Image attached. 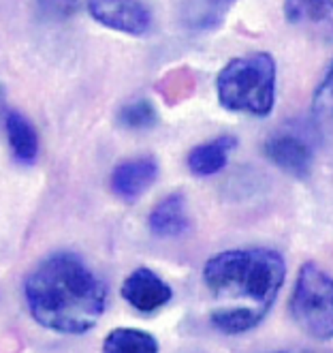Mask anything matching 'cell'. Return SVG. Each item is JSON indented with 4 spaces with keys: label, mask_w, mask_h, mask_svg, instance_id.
Listing matches in <instances>:
<instances>
[{
    "label": "cell",
    "mask_w": 333,
    "mask_h": 353,
    "mask_svg": "<svg viewBox=\"0 0 333 353\" xmlns=\"http://www.w3.org/2000/svg\"><path fill=\"white\" fill-rule=\"evenodd\" d=\"M286 263L274 248H233L207 259L203 283L212 300V325L228 336L255 330L284 285Z\"/></svg>",
    "instance_id": "6da1fadb"
},
{
    "label": "cell",
    "mask_w": 333,
    "mask_h": 353,
    "mask_svg": "<svg viewBox=\"0 0 333 353\" xmlns=\"http://www.w3.org/2000/svg\"><path fill=\"white\" fill-rule=\"evenodd\" d=\"M32 319L58 334L90 332L105 313L107 287L75 253H54L39 261L24 283Z\"/></svg>",
    "instance_id": "7a4b0ae2"
},
{
    "label": "cell",
    "mask_w": 333,
    "mask_h": 353,
    "mask_svg": "<svg viewBox=\"0 0 333 353\" xmlns=\"http://www.w3.org/2000/svg\"><path fill=\"white\" fill-rule=\"evenodd\" d=\"M276 58L269 52L237 56L216 77L218 103L228 112L265 118L276 105Z\"/></svg>",
    "instance_id": "3957f363"
},
{
    "label": "cell",
    "mask_w": 333,
    "mask_h": 353,
    "mask_svg": "<svg viewBox=\"0 0 333 353\" xmlns=\"http://www.w3.org/2000/svg\"><path fill=\"white\" fill-rule=\"evenodd\" d=\"M290 315L308 336L333 341V276L314 261L299 270L290 296Z\"/></svg>",
    "instance_id": "277c9868"
},
{
    "label": "cell",
    "mask_w": 333,
    "mask_h": 353,
    "mask_svg": "<svg viewBox=\"0 0 333 353\" xmlns=\"http://www.w3.org/2000/svg\"><path fill=\"white\" fill-rule=\"evenodd\" d=\"M88 13L94 22L109 30L145 37L152 30V13L139 0H88Z\"/></svg>",
    "instance_id": "5b68a950"
},
{
    "label": "cell",
    "mask_w": 333,
    "mask_h": 353,
    "mask_svg": "<svg viewBox=\"0 0 333 353\" xmlns=\"http://www.w3.org/2000/svg\"><path fill=\"white\" fill-rule=\"evenodd\" d=\"M122 298L139 313H156L173 298V289L150 268H137L122 283Z\"/></svg>",
    "instance_id": "8992f818"
},
{
    "label": "cell",
    "mask_w": 333,
    "mask_h": 353,
    "mask_svg": "<svg viewBox=\"0 0 333 353\" xmlns=\"http://www.w3.org/2000/svg\"><path fill=\"white\" fill-rule=\"evenodd\" d=\"M265 157L293 178H308L314 165V148L297 133H278L265 141Z\"/></svg>",
    "instance_id": "52a82bcc"
},
{
    "label": "cell",
    "mask_w": 333,
    "mask_h": 353,
    "mask_svg": "<svg viewBox=\"0 0 333 353\" xmlns=\"http://www.w3.org/2000/svg\"><path fill=\"white\" fill-rule=\"evenodd\" d=\"M158 178V163L152 157H135L118 163L111 178L109 186L116 197L122 201H137Z\"/></svg>",
    "instance_id": "ba28073f"
},
{
    "label": "cell",
    "mask_w": 333,
    "mask_h": 353,
    "mask_svg": "<svg viewBox=\"0 0 333 353\" xmlns=\"http://www.w3.org/2000/svg\"><path fill=\"white\" fill-rule=\"evenodd\" d=\"M284 17L305 32L333 37V0H284Z\"/></svg>",
    "instance_id": "9c48e42d"
},
{
    "label": "cell",
    "mask_w": 333,
    "mask_h": 353,
    "mask_svg": "<svg viewBox=\"0 0 333 353\" xmlns=\"http://www.w3.org/2000/svg\"><path fill=\"white\" fill-rule=\"evenodd\" d=\"M150 232L156 238L171 240L182 238L191 230V216H189V205H186L184 193H171L164 199H160L148 219Z\"/></svg>",
    "instance_id": "30bf717a"
},
{
    "label": "cell",
    "mask_w": 333,
    "mask_h": 353,
    "mask_svg": "<svg viewBox=\"0 0 333 353\" xmlns=\"http://www.w3.org/2000/svg\"><path fill=\"white\" fill-rule=\"evenodd\" d=\"M235 146H237V139L233 135H220L212 141L199 143L197 148L191 150L189 159H186L189 170L201 178L214 176L226 168L228 157H231Z\"/></svg>",
    "instance_id": "8fae6325"
},
{
    "label": "cell",
    "mask_w": 333,
    "mask_h": 353,
    "mask_svg": "<svg viewBox=\"0 0 333 353\" xmlns=\"http://www.w3.org/2000/svg\"><path fill=\"white\" fill-rule=\"evenodd\" d=\"M3 124L13 159L22 165H32L39 159V133L32 122L19 112H7Z\"/></svg>",
    "instance_id": "7c38bea8"
},
{
    "label": "cell",
    "mask_w": 333,
    "mask_h": 353,
    "mask_svg": "<svg viewBox=\"0 0 333 353\" xmlns=\"http://www.w3.org/2000/svg\"><path fill=\"white\" fill-rule=\"evenodd\" d=\"M103 353H158V341L137 327H116L105 336Z\"/></svg>",
    "instance_id": "4fadbf2b"
},
{
    "label": "cell",
    "mask_w": 333,
    "mask_h": 353,
    "mask_svg": "<svg viewBox=\"0 0 333 353\" xmlns=\"http://www.w3.org/2000/svg\"><path fill=\"white\" fill-rule=\"evenodd\" d=\"M118 122L124 129H131V131H148L158 122V114L148 99H139V101L127 103V105L120 110Z\"/></svg>",
    "instance_id": "5bb4252c"
},
{
    "label": "cell",
    "mask_w": 333,
    "mask_h": 353,
    "mask_svg": "<svg viewBox=\"0 0 333 353\" xmlns=\"http://www.w3.org/2000/svg\"><path fill=\"white\" fill-rule=\"evenodd\" d=\"M312 114L325 131L333 133V65L316 86L314 97H312Z\"/></svg>",
    "instance_id": "9a60e30c"
},
{
    "label": "cell",
    "mask_w": 333,
    "mask_h": 353,
    "mask_svg": "<svg viewBox=\"0 0 333 353\" xmlns=\"http://www.w3.org/2000/svg\"><path fill=\"white\" fill-rule=\"evenodd\" d=\"M88 0H39V5L56 17H69L79 11Z\"/></svg>",
    "instance_id": "2e32d148"
},
{
    "label": "cell",
    "mask_w": 333,
    "mask_h": 353,
    "mask_svg": "<svg viewBox=\"0 0 333 353\" xmlns=\"http://www.w3.org/2000/svg\"><path fill=\"white\" fill-rule=\"evenodd\" d=\"M7 116V108H5V90L0 86V120H5Z\"/></svg>",
    "instance_id": "e0dca14e"
}]
</instances>
